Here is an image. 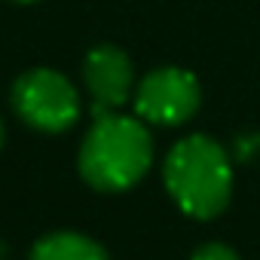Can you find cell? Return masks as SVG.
<instances>
[{"label": "cell", "mask_w": 260, "mask_h": 260, "mask_svg": "<svg viewBox=\"0 0 260 260\" xmlns=\"http://www.w3.org/2000/svg\"><path fill=\"white\" fill-rule=\"evenodd\" d=\"M80 175L101 193L135 187L153 162V138L138 116L104 113L95 116L80 147Z\"/></svg>", "instance_id": "1"}, {"label": "cell", "mask_w": 260, "mask_h": 260, "mask_svg": "<svg viewBox=\"0 0 260 260\" xmlns=\"http://www.w3.org/2000/svg\"><path fill=\"white\" fill-rule=\"evenodd\" d=\"M162 178L178 208L196 220H211L230 205L233 162L223 144L208 135L181 138L166 156Z\"/></svg>", "instance_id": "2"}, {"label": "cell", "mask_w": 260, "mask_h": 260, "mask_svg": "<svg viewBox=\"0 0 260 260\" xmlns=\"http://www.w3.org/2000/svg\"><path fill=\"white\" fill-rule=\"evenodd\" d=\"M16 113L37 132H68L80 119V95L74 83L52 68H31L13 86Z\"/></svg>", "instance_id": "3"}, {"label": "cell", "mask_w": 260, "mask_h": 260, "mask_svg": "<svg viewBox=\"0 0 260 260\" xmlns=\"http://www.w3.org/2000/svg\"><path fill=\"white\" fill-rule=\"evenodd\" d=\"M202 104L199 80L184 68H156L135 89V113L153 125H181Z\"/></svg>", "instance_id": "4"}, {"label": "cell", "mask_w": 260, "mask_h": 260, "mask_svg": "<svg viewBox=\"0 0 260 260\" xmlns=\"http://www.w3.org/2000/svg\"><path fill=\"white\" fill-rule=\"evenodd\" d=\"M83 80L86 89L92 95L95 104V116L104 113H116V107H122L128 98H132L135 89V71L128 55L119 46H95L86 61H83Z\"/></svg>", "instance_id": "5"}, {"label": "cell", "mask_w": 260, "mask_h": 260, "mask_svg": "<svg viewBox=\"0 0 260 260\" xmlns=\"http://www.w3.org/2000/svg\"><path fill=\"white\" fill-rule=\"evenodd\" d=\"M31 260H110L107 251L83 233H49L31 248Z\"/></svg>", "instance_id": "6"}, {"label": "cell", "mask_w": 260, "mask_h": 260, "mask_svg": "<svg viewBox=\"0 0 260 260\" xmlns=\"http://www.w3.org/2000/svg\"><path fill=\"white\" fill-rule=\"evenodd\" d=\"M190 260H239V254H236L230 245H223V242H208V245H202Z\"/></svg>", "instance_id": "7"}, {"label": "cell", "mask_w": 260, "mask_h": 260, "mask_svg": "<svg viewBox=\"0 0 260 260\" xmlns=\"http://www.w3.org/2000/svg\"><path fill=\"white\" fill-rule=\"evenodd\" d=\"M0 260H7V245L0 242Z\"/></svg>", "instance_id": "8"}, {"label": "cell", "mask_w": 260, "mask_h": 260, "mask_svg": "<svg viewBox=\"0 0 260 260\" xmlns=\"http://www.w3.org/2000/svg\"><path fill=\"white\" fill-rule=\"evenodd\" d=\"M4 138H7V132H4V122H0V147H4Z\"/></svg>", "instance_id": "9"}, {"label": "cell", "mask_w": 260, "mask_h": 260, "mask_svg": "<svg viewBox=\"0 0 260 260\" xmlns=\"http://www.w3.org/2000/svg\"><path fill=\"white\" fill-rule=\"evenodd\" d=\"M10 4H37V0H10Z\"/></svg>", "instance_id": "10"}]
</instances>
